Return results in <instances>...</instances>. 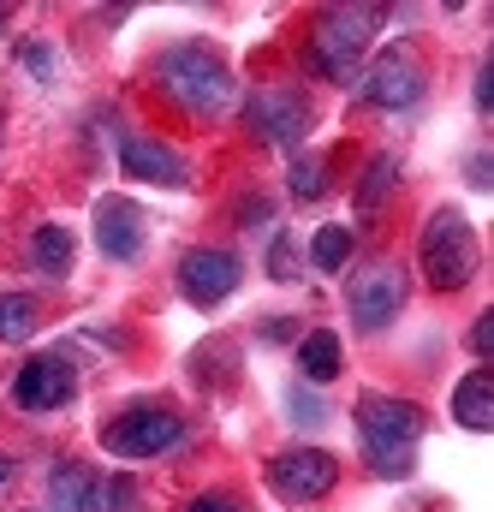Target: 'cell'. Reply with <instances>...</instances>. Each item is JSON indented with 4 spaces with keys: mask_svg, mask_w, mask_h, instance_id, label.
<instances>
[{
    "mask_svg": "<svg viewBox=\"0 0 494 512\" xmlns=\"http://www.w3.org/2000/svg\"><path fill=\"white\" fill-rule=\"evenodd\" d=\"M185 512H245V507H239L233 495H197V501H191Z\"/></svg>",
    "mask_w": 494,
    "mask_h": 512,
    "instance_id": "4316f807",
    "label": "cell"
},
{
    "mask_svg": "<svg viewBox=\"0 0 494 512\" xmlns=\"http://www.w3.org/2000/svg\"><path fill=\"white\" fill-rule=\"evenodd\" d=\"M268 215H274V209H268V197H250V203H239V221H245V227L268 221Z\"/></svg>",
    "mask_w": 494,
    "mask_h": 512,
    "instance_id": "83f0119b",
    "label": "cell"
},
{
    "mask_svg": "<svg viewBox=\"0 0 494 512\" xmlns=\"http://www.w3.org/2000/svg\"><path fill=\"white\" fill-rule=\"evenodd\" d=\"M453 417L465 423V429H477V435H489L494 429V376L489 370H471L459 393H453Z\"/></svg>",
    "mask_w": 494,
    "mask_h": 512,
    "instance_id": "5bb4252c",
    "label": "cell"
},
{
    "mask_svg": "<svg viewBox=\"0 0 494 512\" xmlns=\"http://www.w3.org/2000/svg\"><path fill=\"white\" fill-rule=\"evenodd\" d=\"M423 90H429V72H423V60L411 54V48H387V54H375L370 72L358 78V96L370 102V108H417L423 102Z\"/></svg>",
    "mask_w": 494,
    "mask_h": 512,
    "instance_id": "ba28073f",
    "label": "cell"
},
{
    "mask_svg": "<svg viewBox=\"0 0 494 512\" xmlns=\"http://www.w3.org/2000/svg\"><path fill=\"white\" fill-rule=\"evenodd\" d=\"M179 441H185V423L167 405H131L114 423H102V447L114 459H155V453H167Z\"/></svg>",
    "mask_w": 494,
    "mask_h": 512,
    "instance_id": "5b68a950",
    "label": "cell"
},
{
    "mask_svg": "<svg viewBox=\"0 0 494 512\" xmlns=\"http://www.w3.org/2000/svg\"><path fill=\"white\" fill-rule=\"evenodd\" d=\"M471 185H477V191H489L494 179H489V155H471Z\"/></svg>",
    "mask_w": 494,
    "mask_h": 512,
    "instance_id": "f546056e",
    "label": "cell"
},
{
    "mask_svg": "<svg viewBox=\"0 0 494 512\" xmlns=\"http://www.w3.org/2000/svg\"><path fill=\"white\" fill-rule=\"evenodd\" d=\"M477 227L459 215V209H435L429 221H423V239H417V268H423V280L435 286V292H459V286H471L477 280Z\"/></svg>",
    "mask_w": 494,
    "mask_h": 512,
    "instance_id": "3957f363",
    "label": "cell"
},
{
    "mask_svg": "<svg viewBox=\"0 0 494 512\" xmlns=\"http://www.w3.org/2000/svg\"><path fill=\"white\" fill-rule=\"evenodd\" d=\"M286 405H292V423H304V429H316V423H328V411H322V399H316V393H304V387H292V393H286Z\"/></svg>",
    "mask_w": 494,
    "mask_h": 512,
    "instance_id": "cb8c5ba5",
    "label": "cell"
},
{
    "mask_svg": "<svg viewBox=\"0 0 494 512\" xmlns=\"http://www.w3.org/2000/svg\"><path fill=\"white\" fill-rule=\"evenodd\" d=\"M137 507V489L125 483V477H114V483H96V512H131Z\"/></svg>",
    "mask_w": 494,
    "mask_h": 512,
    "instance_id": "603a6c76",
    "label": "cell"
},
{
    "mask_svg": "<svg viewBox=\"0 0 494 512\" xmlns=\"http://www.w3.org/2000/svg\"><path fill=\"white\" fill-rule=\"evenodd\" d=\"M6 483H12V459H0V489H6Z\"/></svg>",
    "mask_w": 494,
    "mask_h": 512,
    "instance_id": "4dcf8cb0",
    "label": "cell"
},
{
    "mask_svg": "<svg viewBox=\"0 0 494 512\" xmlns=\"http://www.w3.org/2000/svg\"><path fill=\"white\" fill-rule=\"evenodd\" d=\"M30 334H36V298L0 292V340H6V346H24Z\"/></svg>",
    "mask_w": 494,
    "mask_h": 512,
    "instance_id": "d6986e66",
    "label": "cell"
},
{
    "mask_svg": "<svg viewBox=\"0 0 494 512\" xmlns=\"http://www.w3.org/2000/svg\"><path fill=\"white\" fill-rule=\"evenodd\" d=\"M96 245L114 262H137V251H143V209L125 203V197H102L96 203Z\"/></svg>",
    "mask_w": 494,
    "mask_h": 512,
    "instance_id": "4fadbf2b",
    "label": "cell"
},
{
    "mask_svg": "<svg viewBox=\"0 0 494 512\" xmlns=\"http://www.w3.org/2000/svg\"><path fill=\"white\" fill-rule=\"evenodd\" d=\"M245 120H250V131H256L262 143L298 149L304 131H310V102H304V90H292V84H262V90L245 102Z\"/></svg>",
    "mask_w": 494,
    "mask_h": 512,
    "instance_id": "9c48e42d",
    "label": "cell"
},
{
    "mask_svg": "<svg viewBox=\"0 0 494 512\" xmlns=\"http://www.w3.org/2000/svg\"><path fill=\"white\" fill-rule=\"evenodd\" d=\"M72 393H78V370H72L60 352L30 358V364L18 370V382H12V399H18L24 411H54V405H66Z\"/></svg>",
    "mask_w": 494,
    "mask_h": 512,
    "instance_id": "7c38bea8",
    "label": "cell"
},
{
    "mask_svg": "<svg viewBox=\"0 0 494 512\" xmlns=\"http://www.w3.org/2000/svg\"><path fill=\"white\" fill-rule=\"evenodd\" d=\"M322 191H328V161L322 155H298L292 161V197L298 203H316Z\"/></svg>",
    "mask_w": 494,
    "mask_h": 512,
    "instance_id": "44dd1931",
    "label": "cell"
},
{
    "mask_svg": "<svg viewBox=\"0 0 494 512\" xmlns=\"http://www.w3.org/2000/svg\"><path fill=\"white\" fill-rule=\"evenodd\" d=\"M393 185H399V155H387V149H381V155H370V167H364V179H358V197H352L364 221H370L375 209L393 197Z\"/></svg>",
    "mask_w": 494,
    "mask_h": 512,
    "instance_id": "e0dca14e",
    "label": "cell"
},
{
    "mask_svg": "<svg viewBox=\"0 0 494 512\" xmlns=\"http://www.w3.org/2000/svg\"><path fill=\"white\" fill-rule=\"evenodd\" d=\"M120 167H125V179L167 185V191H179V185L191 179L185 155H179V149H167V143H161V137H149V131H125V137H120Z\"/></svg>",
    "mask_w": 494,
    "mask_h": 512,
    "instance_id": "8fae6325",
    "label": "cell"
},
{
    "mask_svg": "<svg viewBox=\"0 0 494 512\" xmlns=\"http://www.w3.org/2000/svg\"><path fill=\"white\" fill-rule=\"evenodd\" d=\"M239 274H245V268H239V256H233V251H215V245L179 256V292H185L197 310L227 304V298L239 292Z\"/></svg>",
    "mask_w": 494,
    "mask_h": 512,
    "instance_id": "30bf717a",
    "label": "cell"
},
{
    "mask_svg": "<svg viewBox=\"0 0 494 512\" xmlns=\"http://www.w3.org/2000/svg\"><path fill=\"white\" fill-rule=\"evenodd\" d=\"M334 483H340V459L322 453V447H286V453L268 459V489H274L280 501H292V507L322 501Z\"/></svg>",
    "mask_w": 494,
    "mask_h": 512,
    "instance_id": "52a82bcc",
    "label": "cell"
},
{
    "mask_svg": "<svg viewBox=\"0 0 494 512\" xmlns=\"http://www.w3.org/2000/svg\"><path fill=\"white\" fill-rule=\"evenodd\" d=\"M429 417L417 399H393V393H364L358 399V435H364V459L375 477L405 483L417 471V441H423Z\"/></svg>",
    "mask_w": 494,
    "mask_h": 512,
    "instance_id": "6da1fadb",
    "label": "cell"
},
{
    "mask_svg": "<svg viewBox=\"0 0 494 512\" xmlns=\"http://www.w3.org/2000/svg\"><path fill=\"white\" fill-rule=\"evenodd\" d=\"M489 102H494V66H483V72H477V108L489 114Z\"/></svg>",
    "mask_w": 494,
    "mask_h": 512,
    "instance_id": "f1b7e54d",
    "label": "cell"
},
{
    "mask_svg": "<svg viewBox=\"0 0 494 512\" xmlns=\"http://www.w3.org/2000/svg\"><path fill=\"white\" fill-rule=\"evenodd\" d=\"M18 60H24V66L42 78V84H54V54H48L42 42H24V48H18Z\"/></svg>",
    "mask_w": 494,
    "mask_h": 512,
    "instance_id": "d4e9b609",
    "label": "cell"
},
{
    "mask_svg": "<svg viewBox=\"0 0 494 512\" xmlns=\"http://www.w3.org/2000/svg\"><path fill=\"white\" fill-rule=\"evenodd\" d=\"M155 78H161V90H167L185 114H221V108H233V96H239L233 66H227L215 48H203V42L167 48L161 66H155Z\"/></svg>",
    "mask_w": 494,
    "mask_h": 512,
    "instance_id": "7a4b0ae2",
    "label": "cell"
},
{
    "mask_svg": "<svg viewBox=\"0 0 494 512\" xmlns=\"http://www.w3.org/2000/svg\"><path fill=\"white\" fill-rule=\"evenodd\" d=\"M346 256H352V227H322V233H316L310 262H316L322 274H340V268H346Z\"/></svg>",
    "mask_w": 494,
    "mask_h": 512,
    "instance_id": "ffe728a7",
    "label": "cell"
},
{
    "mask_svg": "<svg viewBox=\"0 0 494 512\" xmlns=\"http://www.w3.org/2000/svg\"><path fill=\"white\" fill-rule=\"evenodd\" d=\"M30 262H36L48 280H66V274H72V233L54 227V221L36 227V233H30Z\"/></svg>",
    "mask_w": 494,
    "mask_h": 512,
    "instance_id": "ac0fdd59",
    "label": "cell"
},
{
    "mask_svg": "<svg viewBox=\"0 0 494 512\" xmlns=\"http://www.w3.org/2000/svg\"><path fill=\"white\" fill-rule=\"evenodd\" d=\"M340 334L334 328H316V334H304L298 340V370H304V382H334L340 376Z\"/></svg>",
    "mask_w": 494,
    "mask_h": 512,
    "instance_id": "2e32d148",
    "label": "cell"
},
{
    "mask_svg": "<svg viewBox=\"0 0 494 512\" xmlns=\"http://www.w3.org/2000/svg\"><path fill=\"white\" fill-rule=\"evenodd\" d=\"M48 507L54 512H96V477L84 465H54L48 471Z\"/></svg>",
    "mask_w": 494,
    "mask_h": 512,
    "instance_id": "9a60e30c",
    "label": "cell"
},
{
    "mask_svg": "<svg viewBox=\"0 0 494 512\" xmlns=\"http://www.w3.org/2000/svg\"><path fill=\"white\" fill-rule=\"evenodd\" d=\"M405 268L399 262H370V268H358L352 280H346V310H352V322L364 328V334H381L399 310H405Z\"/></svg>",
    "mask_w": 494,
    "mask_h": 512,
    "instance_id": "8992f818",
    "label": "cell"
},
{
    "mask_svg": "<svg viewBox=\"0 0 494 512\" xmlns=\"http://www.w3.org/2000/svg\"><path fill=\"white\" fill-rule=\"evenodd\" d=\"M489 346H494V310H483V316L471 322V352H477V358H489Z\"/></svg>",
    "mask_w": 494,
    "mask_h": 512,
    "instance_id": "484cf974",
    "label": "cell"
},
{
    "mask_svg": "<svg viewBox=\"0 0 494 512\" xmlns=\"http://www.w3.org/2000/svg\"><path fill=\"white\" fill-rule=\"evenodd\" d=\"M268 274H274V280H298V239H292V233H274V245H268Z\"/></svg>",
    "mask_w": 494,
    "mask_h": 512,
    "instance_id": "7402d4cb",
    "label": "cell"
},
{
    "mask_svg": "<svg viewBox=\"0 0 494 512\" xmlns=\"http://www.w3.org/2000/svg\"><path fill=\"white\" fill-rule=\"evenodd\" d=\"M381 18H387V6H334V12H322L316 30H310V66L322 78H334V84H352Z\"/></svg>",
    "mask_w": 494,
    "mask_h": 512,
    "instance_id": "277c9868",
    "label": "cell"
},
{
    "mask_svg": "<svg viewBox=\"0 0 494 512\" xmlns=\"http://www.w3.org/2000/svg\"><path fill=\"white\" fill-rule=\"evenodd\" d=\"M6 24H12V12H6V6H0V30H6Z\"/></svg>",
    "mask_w": 494,
    "mask_h": 512,
    "instance_id": "1f68e13d",
    "label": "cell"
}]
</instances>
